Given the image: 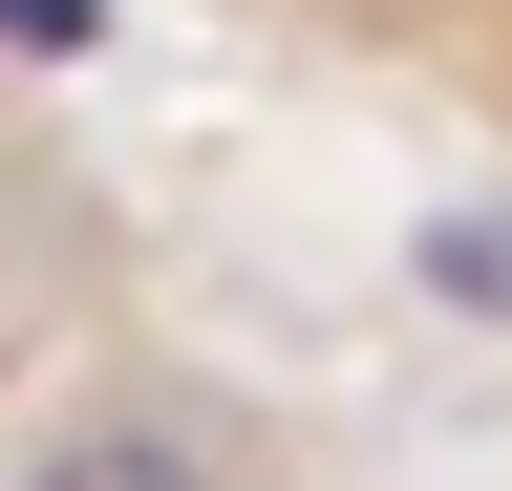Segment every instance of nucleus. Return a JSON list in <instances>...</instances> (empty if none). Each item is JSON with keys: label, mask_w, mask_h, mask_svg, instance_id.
Wrapping results in <instances>:
<instances>
[{"label": "nucleus", "mask_w": 512, "mask_h": 491, "mask_svg": "<svg viewBox=\"0 0 512 491\" xmlns=\"http://www.w3.org/2000/svg\"><path fill=\"white\" fill-rule=\"evenodd\" d=\"M22 491H214V449H171V427H86V449H43Z\"/></svg>", "instance_id": "f257e3e1"}, {"label": "nucleus", "mask_w": 512, "mask_h": 491, "mask_svg": "<svg viewBox=\"0 0 512 491\" xmlns=\"http://www.w3.org/2000/svg\"><path fill=\"white\" fill-rule=\"evenodd\" d=\"M427 278L470 299V321H512V214H448V235H427Z\"/></svg>", "instance_id": "f03ea898"}, {"label": "nucleus", "mask_w": 512, "mask_h": 491, "mask_svg": "<svg viewBox=\"0 0 512 491\" xmlns=\"http://www.w3.org/2000/svg\"><path fill=\"white\" fill-rule=\"evenodd\" d=\"M0 43H22V65H86V43H107V0H0Z\"/></svg>", "instance_id": "7ed1b4c3"}]
</instances>
